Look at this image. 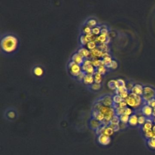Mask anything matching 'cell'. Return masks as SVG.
I'll use <instances>...</instances> for the list:
<instances>
[{
	"instance_id": "6da1fadb",
	"label": "cell",
	"mask_w": 155,
	"mask_h": 155,
	"mask_svg": "<svg viewBox=\"0 0 155 155\" xmlns=\"http://www.w3.org/2000/svg\"><path fill=\"white\" fill-rule=\"evenodd\" d=\"M18 45V38L12 34L4 35L1 39V47L3 51L11 53L15 51Z\"/></svg>"
},
{
	"instance_id": "7a4b0ae2",
	"label": "cell",
	"mask_w": 155,
	"mask_h": 155,
	"mask_svg": "<svg viewBox=\"0 0 155 155\" xmlns=\"http://www.w3.org/2000/svg\"><path fill=\"white\" fill-rule=\"evenodd\" d=\"M142 98L144 102L147 104V102L150 100L155 98V89L150 86L144 87Z\"/></svg>"
},
{
	"instance_id": "3957f363",
	"label": "cell",
	"mask_w": 155,
	"mask_h": 155,
	"mask_svg": "<svg viewBox=\"0 0 155 155\" xmlns=\"http://www.w3.org/2000/svg\"><path fill=\"white\" fill-rule=\"evenodd\" d=\"M68 66L69 68L70 72H71V73L73 75V76L77 77L78 75L82 71L81 66L76 64L74 61H72V60L69 62Z\"/></svg>"
},
{
	"instance_id": "277c9868",
	"label": "cell",
	"mask_w": 155,
	"mask_h": 155,
	"mask_svg": "<svg viewBox=\"0 0 155 155\" xmlns=\"http://www.w3.org/2000/svg\"><path fill=\"white\" fill-rule=\"evenodd\" d=\"M141 113L147 118H152L153 108L147 104H145L141 108Z\"/></svg>"
},
{
	"instance_id": "5b68a950",
	"label": "cell",
	"mask_w": 155,
	"mask_h": 155,
	"mask_svg": "<svg viewBox=\"0 0 155 155\" xmlns=\"http://www.w3.org/2000/svg\"><path fill=\"white\" fill-rule=\"evenodd\" d=\"M98 141L102 146H108L111 142V138L102 133L98 135Z\"/></svg>"
},
{
	"instance_id": "8992f818",
	"label": "cell",
	"mask_w": 155,
	"mask_h": 155,
	"mask_svg": "<svg viewBox=\"0 0 155 155\" xmlns=\"http://www.w3.org/2000/svg\"><path fill=\"white\" fill-rule=\"evenodd\" d=\"M100 102H101L104 106L107 107H112L114 104L112 96L109 94H106L100 98Z\"/></svg>"
},
{
	"instance_id": "52a82bcc",
	"label": "cell",
	"mask_w": 155,
	"mask_h": 155,
	"mask_svg": "<svg viewBox=\"0 0 155 155\" xmlns=\"http://www.w3.org/2000/svg\"><path fill=\"white\" fill-rule=\"evenodd\" d=\"M125 100H126V101L127 104V106H128L129 107H131L132 108L138 107L137 101H136L135 98H134L133 93H132V92L130 93L128 97Z\"/></svg>"
},
{
	"instance_id": "ba28073f",
	"label": "cell",
	"mask_w": 155,
	"mask_h": 155,
	"mask_svg": "<svg viewBox=\"0 0 155 155\" xmlns=\"http://www.w3.org/2000/svg\"><path fill=\"white\" fill-rule=\"evenodd\" d=\"M110 41V37L109 35H104L101 33L96 36L95 39V41L98 44L101 43L108 44Z\"/></svg>"
},
{
	"instance_id": "9c48e42d",
	"label": "cell",
	"mask_w": 155,
	"mask_h": 155,
	"mask_svg": "<svg viewBox=\"0 0 155 155\" xmlns=\"http://www.w3.org/2000/svg\"><path fill=\"white\" fill-rule=\"evenodd\" d=\"M104 52L101 49H99L98 47L90 51V59H96V58H101Z\"/></svg>"
},
{
	"instance_id": "30bf717a",
	"label": "cell",
	"mask_w": 155,
	"mask_h": 155,
	"mask_svg": "<svg viewBox=\"0 0 155 155\" xmlns=\"http://www.w3.org/2000/svg\"><path fill=\"white\" fill-rule=\"evenodd\" d=\"M84 59L85 58L78 52L75 53L72 57V61H74L76 64L80 65V66H82L84 61Z\"/></svg>"
},
{
	"instance_id": "8fae6325",
	"label": "cell",
	"mask_w": 155,
	"mask_h": 155,
	"mask_svg": "<svg viewBox=\"0 0 155 155\" xmlns=\"http://www.w3.org/2000/svg\"><path fill=\"white\" fill-rule=\"evenodd\" d=\"M144 90V86L141 84H135L134 87H133L132 90H131V92L133 93H134L138 95L142 96Z\"/></svg>"
},
{
	"instance_id": "7c38bea8",
	"label": "cell",
	"mask_w": 155,
	"mask_h": 155,
	"mask_svg": "<svg viewBox=\"0 0 155 155\" xmlns=\"http://www.w3.org/2000/svg\"><path fill=\"white\" fill-rule=\"evenodd\" d=\"M90 127L91 128L93 129V130H96L98 129L99 127H101L102 125V123L101 122L99 121L98 120L96 119L95 118H92L90 120Z\"/></svg>"
},
{
	"instance_id": "4fadbf2b",
	"label": "cell",
	"mask_w": 155,
	"mask_h": 155,
	"mask_svg": "<svg viewBox=\"0 0 155 155\" xmlns=\"http://www.w3.org/2000/svg\"><path fill=\"white\" fill-rule=\"evenodd\" d=\"M128 125L130 126H136L138 125V116L136 114L133 113L131 116H130Z\"/></svg>"
},
{
	"instance_id": "5bb4252c",
	"label": "cell",
	"mask_w": 155,
	"mask_h": 155,
	"mask_svg": "<svg viewBox=\"0 0 155 155\" xmlns=\"http://www.w3.org/2000/svg\"><path fill=\"white\" fill-rule=\"evenodd\" d=\"M77 52L81 55L82 57H83L85 59H86L89 56H90V51L89 49H88L86 47H80L78 50Z\"/></svg>"
},
{
	"instance_id": "9a60e30c",
	"label": "cell",
	"mask_w": 155,
	"mask_h": 155,
	"mask_svg": "<svg viewBox=\"0 0 155 155\" xmlns=\"http://www.w3.org/2000/svg\"><path fill=\"white\" fill-rule=\"evenodd\" d=\"M153 122H147L145 123V124L142 127V130L144 133L148 132L149 131L152 130V128L153 126Z\"/></svg>"
},
{
	"instance_id": "2e32d148",
	"label": "cell",
	"mask_w": 155,
	"mask_h": 155,
	"mask_svg": "<svg viewBox=\"0 0 155 155\" xmlns=\"http://www.w3.org/2000/svg\"><path fill=\"white\" fill-rule=\"evenodd\" d=\"M83 82L86 84H92L94 83V77L93 75H89L86 74V75L85 76L84 78L83 79Z\"/></svg>"
},
{
	"instance_id": "e0dca14e",
	"label": "cell",
	"mask_w": 155,
	"mask_h": 155,
	"mask_svg": "<svg viewBox=\"0 0 155 155\" xmlns=\"http://www.w3.org/2000/svg\"><path fill=\"white\" fill-rule=\"evenodd\" d=\"M107 86L109 87V88L112 90H116L118 87L117 79H112L109 80L107 82Z\"/></svg>"
},
{
	"instance_id": "ac0fdd59",
	"label": "cell",
	"mask_w": 155,
	"mask_h": 155,
	"mask_svg": "<svg viewBox=\"0 0 155 155\" xmlns=\"http://www.w3.org/2000/svg\"><path fill=\"white\" fill-rule=\"evenodd\" d=\"M91 60H92V65L94 67L97 68L99 66H101V65H104V64L102 58H96V59H93Z\"/></svg>"
},
{
	"instance_id": "d6986e66",
	"label": "cell",
	"mask_w": 155,
	"mask_h": 155,
	"mask_svg": "<svg viewBox=\"0 0 155 155\" xmlns=\"http://www.w3.org/2000/svg\"><path fill=\"white\" fill-rule=\"evenodd\" d=\"M102 75L101 73H99L98 72L96 71L95 73L93 74V77H94V82L96 83H99L101 84L102 80Z\"/></svg>"
},
{
	"instance_id": "ffe728a7",
	"label": "cell",
	"mask_w": 155,
	"mask_h": 155,
	"mask_svg": "<svg viewBox=\"0 0 155 155\" xmlns=\"http://www.w3.org/2000/svg\"><path fill=\"white\" fill-rule=\"evenodd\" d=\"M96 68L94 67L93 65H90V66H88V67H87L86 69H85L84 70V72H86L87 74H89V75H93L96 72Z\"/></svg>"
},
{
	"instance_id": "44dd1931",
	"label": "cell",
	"mask_w": 155,
	"mask_h": 155,
	"mask_svg": "<svg viewBox=\"0 0 155 155\" xmlns=\"http://www.w3.org/2000/svg\"><path fill=\"white\" fill-rule=\"evenodd\" d=\"M114 132L113 130L110 127H109L108 126H106V128H104L102 133L104 134H106V135H107L108 136L110 137L111 136L113 135V134H114Z\"/></svg>"
},
{
	"instance_id": "7402d4cb",
	"label": "cell",
	"mask_w": 155,
	"mask_h": 155,
	"mask_svg": "<svg viewBox=\"0 0 155 155\" xmlns=\"http://www.w3.org/2000/svg\"><path fill=\"white\" fill-rule=\"evenodd\" d=\"M99 49H101L102 52H108L109 51V46L108 44L106 43H99L97 46Z\"/></svg>"
},
{
	"instance_id": "603a6c76",
	"label": "cell",
	"mask_w": 155,
	"mask_h": 155,
	"mask_svg": "<svg viewBox=\"0 0 155 155\" xmlns=\"http://www.w3.org/2000/svg\"><path fill=\"white\" fill-rule=\"evenodd\" d=\"M112 98H113V102L116 104H119L124 99L119 94H114L112 96Z\"/></svg>"
},
{
	"instance_id": "cb8c5ba5",
	"label": "cell",
	"mask_w": 155,
	"mask_h": 155,
	"mask_svg": "<svg viewBox=\"0 0 155 155\" xmlns=\"http://www.w3.org/2000/svg\"><path fill=\"white\" fill-rule=\"evenodd\" d=\"M97 44L98 43L95 41H90L87 43V47L88 49L90 50V51H92V50L97 47V46H98Z\"/></svg>"
},
{
	"instance_id": "d4e9b609",
	"label": "cell",
	"mask_w": 155,
	"mask_h": 155,
	"mask_svg": "<svg viewBox=\"0 0 155 155\" xmlns=\"http://www.w3.org/2000/svg\"><path fill=\"white\" fill-rule=\"evenodd\" d=\"M92 60L90 58H86L84 59V61L81 66L82 67V71H84L85 69H86L87 67H88L90 65H92Z\"/></svg>"
},
{
	"instance_id": "484cf974",
	"label": "cell",
	"mask_w": 155,
	"mask_h": 155,
	"mask_svg": "<svg viewBox=\"0 0 155 155\" xmlns=\"http://www.w3.org/2000/svg\"><path fill=\"white\" fill-rule=\"evenodd\" d=\"M43 69L39 66H36L33 69V73L37 76H41L43 74Z\"/></svg>"
},
{
	"instance_id": "4316f807",
	"label": "cell",
	"mask_w": 155,
	"mask_h": 155,
	"mask_svg": "<svg viewBox=\"0 0 155 155\" xmlns=\"http://www.w3.org/2000/svg\"><path fill=\"white\" fill-rule=\"evenodd\" d=\"M146 120L147 118L146 116H144L142 114L141 115L138 116V125L140 126H143L145 124V123L146 122Z\"/></svg>"
},
{
	"instance_id": "83f0119b",
	"label": "cell",
	"mask_w": 155,
	"mask_h": 155,
	"mask_svg": "<svg viewBox=\"0 0 155 155\" xmlns=\"http://www.w3.org/2000/svg\"><path fill=\"white\" fill-rule=\"evenodd\" d=\"M129 118H130V116H128V115H127V114H122V115L119 116L120 121H121V122H122V123L127 124L128 123Z\"/></svg>"
},
{
	"instance_id": "f1b7e54d",
	"label": "cell",
	"mask_w": 155,
	"mask_h": 155,
	"mask_svg": "<svg viewBox=\"0 0 155 155\" xmlns=\"http://www.w3.org/2000/svg\"><path fill=\"white\" fill-rule=\"evenodd\" d=\"M120 122H121V121H120L119 116L116 115V114L112 117L110 121V124H119Z\"/></svg>"
},
{
	"instance_id": "f546056e",
	"label": "cell",
	"mask_w": 155,
	"mask_h": 155,
	"mask_svg": "<svg viewBox=\"0 0 155 155\" xmlns=\"http://www.w3.org/2000/svg\"><path fill=\"white\" fill-rule=\"evenodd\" d=\"M101 26H96L92 28V32L96 36H98L99 33H101Z\"/></svg>"
},
{
	"instance_id": "4dcf8cb0",
	"label": "cell",
	"mask_w": 155,
	"mask_h": 155,
	"mask_svg": "<svg viewBox=\"0 0 155 155\" xmlns=\"http://www.w3.org/2000/svg\"><path fill=\"white\" fill-rule=\"evenodd\" d=\"M96 71L98 72L99 73H101V75H104L107 72V67L105 66H104V65H101V66H100L96 68Z\"/></svg>"
},
{
	"instance_id": "1f68e13d",
	"label": "cell",
	"mask_w": 155,
	"mask_h": 155,
	"mask_svg": "<svg viewBox=\"0 0 155 155\" xmlns=\"http://www.w3.org/2000/svg\"><path fill=\"white\" fill-rule=\"evenodd\" d=\"M94 118H95L97 120H98L99 121L102 122L104 121V120L105 119V116H104V114L103 113H102L99 110H98V113L96 114V116Z\"/></svg>"
},
{
	"instance_id": "d6a6232c",
	"label": "cell",
	"mask_w": 155,
	"mask_h": 155,
	"mask_svg": "<svg viewBox=\"0 0 155 155\" xmlns=\"http://www.w3.org/2000/svg\"><path fill=\"white\" fill-rule=\"evenodd\" d=\"M96 24H97V21H96V20L94 19H90L87 21V26L90 27H93L94 26H96Z\"/></svg>"
},
{
	"instance_id": "836d02e7",
	"label": "cell",
	"mask_w": 155,
	"mask_h": 155,
	"mask_svg": "<svg viewBox=\"0 0 155 155\" xmlns=\"http://www.w3.org/2000/svg\"><path fill=\"white\" fill-rule=\"evenodd\" d=\"M147 145L149 148H150L153 150H155V139H148L147 140Z\"/></svg>"
},
{
	"instance_id": "e575fe53",
	"label": "cell",
	"mask_w": 155,
	"mask_h": 155,
	"mask_svg": "<svg viewBox=\"0 0 155 155\" xmlns=\"http://www.w3.org/2000/svg\"><path fill=\"white\" fill-rule=\"evenodd\" d=\"M144 136L147 140L152 139L155 136V134L153 132L152 130H151V131H149L148 132L145 133H144Z\"/></svg>"
},
{
	"instance_id": "d590c367",
	"label": "cell",
	"mask_w": 155,
	"mask_h": 155,
	"mask_svg": "<svg viewBox=\"0 0 155 155\" xmlns=\"http://www.w3.org/2000/svg\"><path fill=\"white\" fill-rule=\"evenodd\" d=\"M112 57H107V58H104L102 59V61L104 62V66H106V67L108 66V65L110 64L112 61Z\"/></svg>"
},
{
	"instance_id": "8d00e7d4",
	"label": "cell",
	"mask_w": 155,
	"mask_h": 155,
	"mask_svg": "<svg viewBox=\"0 0 155 155\" xmlns=\"http://www.w3.org/2000/svg\"><path fill=\"white\" fill-rule=\"evenodd\" d=\"M118 62L116 61V60L113 59L112 63L110 64L107 67V68H110L112 69H115L118 67Z\"/></svg>"
},
{
	"instance_id": "74e56055",
	"label": "cell",
	"mask_w": 155,
	"mask_h": 155,
	"mask_svg": "<svg viewBox=\"0 0 155 155\" xmlns=\"http://www.w3.org/2000/svg\"><path fill=\"white\" fill-rule=\"evenodd\" d=\"M124 110H125V108L118 107L116 108H115V114H116V115L120 116L121 115H122V114H124Z\"/></svg>"
},
{
	"instance_id": "f35d334b",
	"label": "cell",
	"mask_w": 155,
	"mask_h": 155,
	"mask_svg": "<svg viewBox=\"0 0 155 155\" xmlns=\"http://www.w3.org/2000/svg\"><path fill=\"white\" fill-rule=\"evenodd\" d=\"M101 34L108 35V29L107 26H106V25H104V24L101 25Z\"/></svg>"
},
{
	"instance_id": "ab89813d",
	"label": "cell",
	"mask_w": 155,
	"mask_h": 155,
	"mask_svg": "<svg viewBox=\"0 0 155 155\" xmlns=\"http://www.w3.org/2000/svg\"><path fill=\"white\" fill-rule=\"evenodd\" d=\"M129 94H130V93H129V91L128 90L122 91L119 93V95L121 96L122 98V99H126L128 97V96L129 95Z\"/></svg>"
},
{
	"instance_id": "60d3db41",
	"label": "cell",
	"mask_w": 155,
	"mask_h": 155,
	"mask_svg": "<svg viewBox=\"0 0 155 155\" xmlns=\"http://www.w3.org/2000/svg\"><path fill=\"white\" fill-rule=\"evenodd\" d=\"M117 81H118V87L126 86V81H125L123 79H122V78H118V79H117Z\"/></svg>"
},
{
	"instance_id": "b9f144b4",
	"label": "cell",
	"mask_w": 155,
	"mask_h": 155,
	"mask_svg": "<svg viewBox=\"0 0 155 155\" xmlns=\"http://www.w3.org/2000/svg\"><path fill=\"white\" fill-rule=\"evenodd\" d=\"M109 127H110L114 132H118L120 129V126H119V124H109L108 125Z\"/></svg>"
},
{
	"instance_id": "7bdbcfd3",
	"label": "cell",
	"mask_w": 155,
	"mask_h": 155,
	"mask_svg": "<svg viewBox=\"0 0 155 155\" xmlns=\"http://www.w3.org/2000/svg\"><path fill=\"white\" fill-rule=\"evenodd\" d=\"M90 87L92 89L94 90H99L100 88L101 87V84L94 82L91 85Z\"/></svg>"
},
{
	"instance_id": "ee69618b",
	"label": "cell",
	"mask_w": 155,
	"mask_h": 155,
	"mask_svg": "<svg viewBox=\"0 0 155 155\" xmlns=\"http://www.w3.org/2000/svg\"><path fill=\"white\" fill-rule=\"evenodd\" d=\"M124 114H127L128 116H131L133 113V110L132 109L129 107H127L125 108V110H124Z\"/></svg>"
},
{
	"instance_id": "f6af8a7d",
	"label": "cell",
	"mask_w": 155,
	"mask_h": 155,
	"mask_svg": "<svg viewBox=\"0 0 155 155\" xmlns=\"http://www.w3.org/2000/svg\"><path fill=\"white\" fill-rule=\"evenodd\" d=\"M106 126H105V125H103V124H102L101 127H99L98 129L96 130H95L96 133L98 134V135H99L100 134H102V133H103V131H104V128H106Z\"/></svg>"
},
{
	"instance_id": "bcb514c9",
	"label": "cell",
	"mask_w": 155,
	"mask_h": 155,
	"mask_svg": "<svg viewBox=\"0 0 155 155\" xmlns=\"http://www.w3.org/2000/svg\"><path fill=\"white\" fill-rule=\"evenodd\" d=\"M86 72H85L84 71H82L81 72H80L78 75L77 76V79H79V80H80V81H81V80H83V79L84 78V77H85V76H86Z\"/></svg>"
},
{
	"instance_id": "7dc6e473",
	"label": "cell",
	"mask_w": 155,
	"mask_h": 155,
	"mask_svg": "<svg viewBox=\"0 0 155 155\" xmlns=\"http://www.w3.org/2000/svg\"><path fill=\"white\" fill-rule=\"evenodd\" d=\"M102 106H103V104L100 101L96 102L94 105V109H96V110H99L100 108H101V107Z\"/></svg>"
},
{
	"instance_id": "c3c4849f",
	"label": "cell",
	"mask_w": 155,
	"mask_h": 155,
	"mask_svg": "<svg viewBox=\"0 0 155 155\" xmlns=\"http://www.w3.org/2000/svg\"><path fill=\"white\" fill-rule=\"evenodd\" d=\"M83 31L86 34L90 33H92V28L88 26H86L83 29Z\"/></svg>"
},
{
	"instance_id": "681fc988",
	"label": "cell",
	"mask_w": 155,
	"mask_h": 155,
	"mask_svg": "<svg viewBox=\"0 0 155 155\" xmlns=\"http://www.w3.org/2000/svg\"><path fill=\"white\" fill-rule=\"evenodd\" d=\"M80 42H81L82 45H86L87 44L86 37H85V35H82L80 37Z\"/></svg>"
},
{
	"instance_id": "f907efd6",
	"label": "cell",
	"mask_w": 155,
	"mask_h": 155,
	"mask_svg": "<svg viewBox=\"0 0 155 155\" xmlns=\"http://www.w3.org/2000/svg\"><path fill=\"white\" fill-rule=\"evenodd\" d=\"M134 84H133V82H128L127 84H126V87L128 91H131L133 87H134Z\"/></svg>"
},
{
	"instance_id": "816d5d0a",
	"label": "cell",
	"mask_w": 155,
	"mask_h": 155,
	"mask_svg": "<svg viewBox=\"0 0 155 155\" xmlns=\"http://www.w3.org/2000/svg\"><path fill=\"white\" fill-rule=\"evenodd\" d=\"M118 105H119V107H121V108H125L127 107V104L126 100H125V99H123L122 101L121 102H120Z\"/></svg>"
},
{
	"instance_id": "f5cc1de1",
	"label": "cell",
	"mask_w": 155,
	"mask_h": 155,
	"mask_svg": "<svg viewBox=\"0 0 155 155\" xmlns=\"http://www.w3.org/2000/svg\"><path fill=\"white\" fill-rule=\"evenodd\" d=\"M147 104L148 105H149V106L150 107H152L153 108H154L155 107V99L153 98V99H152L151 100H150V101H148L147 102Z\"/></svg>"
},
{
	"instance_id": "db71d44e",
	"label": "cell",
	"mask_w": 155,
	"mask_h": 155,
	"mask_svg": "<svg viewBox=\"0 0 155 155\" xmlns=\"http://www.w3.org/2000/svg\"><path fill=\"white\" fill-rule=\"evenodd\" d=\"M7 114H8V116L11 118H15V112H9Z\"/></svg>"
},
{
	"instance_id": "11a10c76",
	"label": "cell",
	"mask_w": 155,
	"mask_h": 155,
	"mask_svg": "<svg viewBox=\"0 0 155 155\" xmlns=\"http://www.w3.org/2000/svg\"><path fill=\"white\" fill-rule=\"evenodd\" d=\"M119 126H120V128H121V129H124L125 128L127 127V124L122 123V122H120Z\"/></svg>"
},
{
	"instance_id": "9f6ffc18",
	"label": "cell",
	"mask_w": 155,
	"mask_h": 155,
	"mask_svg": "<svg viewBox=\"0 0 155 155\" xmlns=\"http://www.w3.org/2000/svg\"><path fill=\"white\" fill-rule=\"evenodd\" d=\"M152 131H153V132L155 134V124L153 125V128H152Z\"/></svg>"
},
{
	"instance_id": "6f0895ef",
	"label": "cell",
	"mask_w": 155,
	"mask_h": 155,
	"mask_svg": "<svg viewBox=\"0 0 155 155\" xmlns=\"http://www.w3.org/2000/svg\"><path fill=\"white\" fill-rule=\"evenodd\" d=\"M153 122L155 124V118H153Z\"/></svg>"
},
{
	"instance_id": "680465c9",
	"label": "cell",
	"mask_w": 155,
	"mask_h": 155,
	"mask_svg": "<svg viewBox=\"0 0 155 155\" xmlns=\"http://www.w3.org/2000/svg\"><path fill=\"white\" fill-rule=\"evenodd\" d=\"M153 112H155V107H154V108H153Z\"/></svg>"
},
{
	"instance_id": "91938a15",
	"label": "cell",
	"mask_w": 155,
	"mask_h": 155,
	"mask_svg": "<svg viewBox=\"0 0 155 155\" xmlns=\"http://www.w3.org/2000/svg\"><path fill=\"white\" fill-rule=\"evenodd\" d=\"M154 99H155V98H154Z\"/></svg>"
}]
</instances>
